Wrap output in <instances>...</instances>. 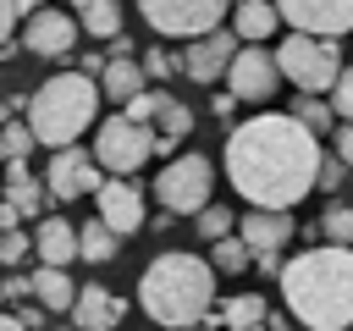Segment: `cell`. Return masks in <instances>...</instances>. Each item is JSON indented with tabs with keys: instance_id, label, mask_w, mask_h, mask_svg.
Wrapping results in <instances>:
<instances>
[{
	"instance_id": "277c9868",
	"label": "cell",
	"mask_w": 353,
	"mask_h": 331,
	"mask_svg": "<svg viewBox=\"0 0 353 331\" xmlns=\"http://www.w3.org/2000/svg\"><path fill=\"white\" fill-rule=\"evenodd\" d=\"M94 116H99V83H94L88 72H55V77H44V83L33 88V99H28V127H33V138L50 143V149L77 143V138L94 127Z\"/></svg>"
},
{
	"instance_id": "9a60e30c",
	"label": "cell",
	"mask_w": 353,
	"mask_h": 331,
	"mask_svg": "<svg viewBox=\"0 0 353 331\" xmlns=\"http://www.w3.org/2000/svg\"><path fill=\"white\" fill-rule=\"evenodd\" d=\"M72 325L77 331H116L121 320H127V303L110 292V287H99V281H88V287H77V298H72Z\"/></svg>"
},
{
	"instance_id": "b9f144b4",
	"label": "cell",
	"mask_w": 353,
	"mask_h": 331,
	"mask_svg": "<svg viewBox=\"0 0 353 331\" xmlns=\"http://www.w3.org/2000/svg\"><path fill=\"white\" fill-rule=\"evenodd\" d=\"M188 331H215V325H204V320H199V325H188Z\"/></svg>"
},
{
	"instance_id": "7402d4cb",
	"label": "cell",
	"mask_w": 353,
	"mask_h": 331,
	"mask_svg": "<svg viewBox=\"0 0 353 331\" xmlns=\"http://www.w3.org/2000/svg\"><path fill=\"white\" fill-rule=\"evenodd\" d=\"M28 281H33V303H44L50 314H66L72 298H77V287H72V276H66L61 265H39Z\"/></svg>"
},
{
	"instance_id": "836d02e7",
	"label": "cell",
	"mask_w": 353,
	"mask_h": 331,
	"mask_svg": "<svg viewBox=\"0 0 353 331\" xmlns=\"http://www.w3.org/2000/svg\"><path fill=\"white\" fill-rule=\"evenodd\" d=\"M138 66H143V77H171V72H182V61H176V55H165L160 44H149Z\"/></svg>"
},
{
	"instance_id": "d6a6232c",
	"label": "cell",
	"mask_w": 353,
	"mask_h": 331,
	"mask_svg": "<svg viewBox=\"0 0 353 331\" xmlns=\"http://www.w3.org/2000/svg\"><path fill=\"white\" fill-rule=\"evenodd\" d=\"M331 110H336V121H353V66L336 72V83H331Z\"/></svg>"
},
{
	"instance_id": "52a82bcc",
	"label": "cell",
	"mask_w": 353,
	"mask_h": 331,
	"mask_svg": "<svg viewBox=\"0 0 353 331\" xmlns=\"http://www.w3.org/2000/svg\"><path fill=\"white\" fill-rule=\"evenodd\" d=\"M149 154H154V127L127 121L121 110H116L110 121H99V132H94V166H99V171H110V177H132Z\"/></svg>"
},
{
	"instance_id": "7c38bea8",
	"label": "cell",
	"mask_w": 353,
	"mask_h": 331,
	"mask_svg": "<svg viewBox=\"0 0 353 331\" xmlns=\"http://www.w3.org/2000/svg\"><path fill=\"white\" fill-rule=\"evenodd\" d=\"M94 204H99V221H105L116 237H132L138 226H149L143 193H138V182H127V177H110V182H99V188H94Z\"/></svg>"
},
{
	"instance_id": "d4e9b609",
	"label": "cell",
	"mask_w": 353,
	"mask_h": 331,
	"mask_svg": "<svg viewBox=\"0 0 353 331\" xmlns=\"http://www.w3.org/2000/svg\"><path fill=\"white\" fill-rule=\"evenodd\" d=\"M210 314H221L226 331H254V325H265V298H259V292H237V298H226V303L210 309Z\"/></svg>"
},
{
	"instance_id": "60d3db41",
	"label": "cell",
	"mask_w": 353,
	"mask_h": 331,
	"mask_svg": "<svg viewBox=\"0 0 353 331\" xmlns=\"http://www.w3.org/2000/svg\"><path fill=\"white\" fill-rule=\"evenodd\" d=\"M39 6H44V0H17V11H39Z\"/></svg>"
},
{
	"instance_id": "f35d334b",
	"label": "cell",
	"mask_w": 353,
	"mask_h": 331,
	"mask_svg": "<svg viewBox=\"0 0 353 331\" xmlns=\"http://www.w3.org/2000/svg\"><path fill=\"white\" fill-rule=\"evenodd\" d=\"M11 28H17V0H0V55L11 44Z\"/></svg>"
},
{
	"instance_id": "9c48e42d",
	"label": "cell",
	"mask_w": 353,
	"mask_h": 331,
	"mask_svg": "<svg viewBox=\"0 0 353 331\" xmlns=\"http://www.w3.org/2000/svg\"><path fill=\"white\" fill-rule=\"evenodd\" d=\"M99 182H105V177H99V166H94V154H88V149L66 143V149H55V154H50V171H44V193H50V199L77 204V199H88Z\"/></svg>"
},
{
	"instance_id": "e0dca14e",
	"label": "cell",
	"mask_w": 353,
	"mask_h": 331,
	"mask_svg": "<svg viewBox=\"0 0 353 331\" xmlns=\"http://www.w3.org/2000/svg\"><path fill=\"white\" fill-rule=\"evenodd\" d=\"M33 254H39V265H72L77 259V226L72 221H39V232H33Z\"/></svg>"
},
{
	"instance_id": "83f0119b",
	"label": "cell",
	"mask_w": 353,
	"mask_h": 331,
	"mask_svg": "<svg viewBox=\"0 0 353 331\" xmlns=\"http://www.w3.org/2000/svg\"><path fill=\"white\" fill-rule=\"evenodd\" d=\"M292 116H298V121H303V127H309V132H314V138H320V132H331V127H336V110H331V105H325V99H320V94H303V99H298V105H292Z\"/></svg>"
},
{
	"instance_id": "2e32d148",
	"label": "cell",
	"mask_w": 353,
	"mask_h": 331,
	"mask_svg": "<svg viewBox=\"0 0 353 331\" xmlns=\"http://www.w3.org/2000/svg\"><path fill=\"white\" fill-rule=\"evenodd\" d=\"M237 237L248 243V254H281L292 237V221H287V210H248L237 221Z\"/></svg>"
},
{
	"instance_id": "44dd1931",
	"label": "cell",
	"mask_w": 353,
	"mask_h": 331,
	"mask_svg": "<svg viewBox=\"0 0 353 331\" xmlns=\"http://www.w3.org/2000/svg\"><path fill=\"white\" fill-rule=\"evenodd\" d=\"M6 199L22 210V221H39V210H44V182L28 177V160H6Z\"/></svg>"
},
{
	"instance_id": "30bf717a",
	"label": "cell",
	"mask_w": 353,
	"mask_h": 331,
	"mask_svg": "<svg viewBox=\"0 0 353 331\" xmlns=\"http://www.w3.org/2000/svg\"><path fill=\"white\" fill-rule=\"evenodd\" d=\"M276 83H281L276 55H270V50H259V44H243V50L232 55V66H226V94H232V99L265 105V99L276 94Z\"/></svg>"
},
{
	"instance_id": "d590c367",
	"label": "cell",
	"mask_w": 353,
	"mask_h": 331,
	"mask_svg": "<svg viewBox=\"0 0 353 331\" xmlns=\"http://www.w3.org/2000/svg\"><path fill=\"white\" fill-rule=\"evenodd\" d=\"M331 143H336V160L353 171V121H336L331 127Z\"/></svg>"
},
{
	"instance_id": "1f68e13d",
	"label": "cell",
	"mask_w": 353,
	"mask_h": 331,
	"mask_svg": "<svg viewBox=\"0 0 353 331\" xmlns=\"http://www.w3.org/2000/svg\"><path fill=\"white\" fill-rule=\"evenodd\" d=\"M33 254V237L22 232V226H11V232H0V265H22Z\"/></svg>"
},
{
	"instance_id": "ab89813d",
	"label": "cell",
	"mask_w": 353,
	"mask_h": 331,
	"mask_svg": "<svg viewBox=\"0 0 353 331\" xmlns=\"http://www.w3.org/2000/svg\"><path fill=\"white\" fill-rule=\"evenodd\" d=\"M0 331H22V320L17 314H0Z\"/></svg>"
},
{
	"instance_id": "4dcf8cb0",
	"label": "cell",
	"mask_w": 353,
	"mask_h": 331,
	"mask_svg": "<svg viewBox=\"0 0 353 331\" xmlns=\"http://www.w3.org/2000/svg\"><path fill=\"white\" fill-rule=\"evenodd\" d=\"M160 99H165V88H138V94H132V99L121 105V116H127V121H143V127H149V121H154V110H160Z\"/></svg>"
},
{
	"instance_id": "f1b7e54d",
	"label": "cell",
	"mask_w": 353,
	"mask_h": 331,
	"mask_svg": "<svg viewBox=\"0 0 353 331\" xmlns=\"http://www.w3.org/2000/svg\"><path fill=\"white\" fill-rule=\"evenodd\" d=\"M320 232H325V243L353 248V210H347V204H331V210L320 215Z\"/></svg>"
},
{
	"instance_id": "3957f363",
	"label": "cell",
	"mask_w": 353,
	"mask_h": 331,
	"mask_svg": "<svg viewBox=\"0 0 353 331\" xmlns=\"http://www.w3.org/2000/svg\"><path fill=\"white\" fill-rule=\"evenodd\" d=\"M138 309L165 331L199 325L215 309V265L204 254H188V248L154 254L138 276Z\"/></svg>"
},
{
	"instance_id": "d6986e66",
	"label": "cell",
	"mask_w": 353,
	"mask_h": 331,
	"mask_svg": "<svg viewBox=\"0 0 353 331\" xmlns=\"http://www.w3.org/2000/svg\"><path fill=\"white\" fill-rule=\"evenodd\" d=\"M94 83H99V94H105V99H116V105H127L138 88H149V77H143V66H138L132 55H110V61L99 66V77H94Z\"/></svg>"
},
{
	"instance_id": "4316f807",
	"label": "cell",
	"mask_w": 353,
	"mask_h": 331,
	"mask_svg": "<svg viewBox=\"0 0 353 331\" xmlns=\"http://www.w3.org/2000/svg\"><path fill=\"white\" fill-rule=\"evenodd\" d=\"M33 127L22 121V116H11V121H0V160H28L33 154Z\"/></svg>"
},
{
	"instance_id": "5bb4252c",
	"label": "cell",
	"mask_w": 353,
	"mask_h": 331,
	"mask_svg": "<svg viewBox=\"0 0 353 331\" xmlns=\"http://www.w3.org/2000/svg\"><path fill=\"white\" fill-rule=\"evenodd\" d=\"M77 17H66V11H55V6H39L33 17H28V28H22V44L33 50V55H44V61H55V55H66V50H77Z\"/></svg>"
},
{
	"instance_id": "ac0fdd59",
	"label": "cell",
	"mask_w": 353,
	"mask_h": 331,
	"mask_svg": "<svg viewBox=\"0 0 353 331\" xmlns=\"http://www.w3.org/2000/svg\"><path fill=\"white\" fill-rule=\"evenodd\" d=\"M276 28H281V11L270 0H232V33L243 44H265Z\"/></svg>"
},
{
	"instance_id": "e575fe53",
	"label": "cell",
	"mask_w": 353,
	"mask_h": 331,
	"mask_svg": "<svg viewBox=\"0 0 353 331\" xmlns=\"http://www.w3.org/2000/svg\"><path fill=\"white\" fill-rule=\"evenodd\" d=\"M336 182H347V166H342L336 154H320V177H314V188H336Z\"/></svg>"
},
{
	"instance_id": "4fadbf2b",
	"label": "cell",
	"mask_w": 353,
	"mask_h": 331,
	"mask_svg": "<svg viewBox=\"0 0 353 331\" xmlns=\"http://www.w3.org/2000/svg\"><path fill=\"white\" fill-rule=\"evenodd\" d=\"M237 33H226V28H210V33H199L188 50H182V72L193 77V83H221L226 77V66H232V55H237Z\"/></svg>"
},
{
	"instance_id": "484cf974",
	"label": "cell",
	"mask_w": 353,
	"mask_h": 331,
	"mask_svg": "<svg viewBox=\"0 0 353 331\" xmlns=\"http://www.w3.org/2000/svg\"><path fill=\"white\" fill-rule=\"evenodd\" d=\"M210 265H215V276H243V270H254V254L237 232H226V237L210 243Z\"/></svg>"
},
{
	"instance_id": "ba28073f",
	"label": "cell",
	"mask_w": 353,
	"mask_h": 331,
	"mask_svg": "<svg viewBox=\"0 0 353 331\" xmlns=\"http://www.w3.org/2000/svg\"><path fill=\"white\" fill-rule=\"evenodd\" d=\"M138 11L165 39H199V33L221 28V17L232 11V0H138Z\"/></svg>"
},
{
	"instance_id": "8fae6325",
	"label": "cell",
	"mask_w": 353,
	"mask_h": 331,
	"mask_svg": "<svg viewBox=\"0 0 353 331\" xmlns=\"http://www.w3.org/2000/svg\"><path fill=\"white\" fill-rule=\"evenodd\" d=\"M292 33H314V39H342L353 33V0H270Z\"/></svg>"
},
{
	"instance_id": "74e56055",
	"label": "cell",
	"mask_w": 353,
	"mask_h": 331,
	"mask_svg": "<svg viewBox=\"0 0 353 331\" xmlns=\"http://www.w3.org/2000/svg\"><path fill=\"white\" fill-rule=\"evenodd\" d=\"M0 298H17V303H22V298H33V281H28V276H6V281H0Z\"/></svg>"
},
{
	"instance_id": "7a4b0ae2",
	"label": "cell",
	"mask_w": 353,
	"mask_h": 331,
	"mask_svg": "<svg viewBox=\"0 0 353 331\" xmlns=\"http://www.w3.org/2000/svg\"><path fill=\"white\" fill-rule=\"evenodd\" d=\"M281 298L309 331H347L353 325V248L320 243L281 265Z\"/></svg>"
},
{
	"instance_id": "8d00e7d4",
	"label": "cell",
	"mask_w": 353,
	"mask_h": 331,
	"mask_svg": "<svg viewBox=\"0 0 353 331\" xmlns=\"http://www.w3.org/2000/svg\"><path fill=\"white\" fill-rule=\"evenodd\" d=\"M17 320H22V331H44L50 325V309L44 303H28V309H17Z\"/></svg>"
},
{
	"instance_id": "f546056e",
	"label": "cell",
	"mask_w": 353,
	"mask_h": 331,
	"mask_svg": "<svg viewBox=\"0 0 353 331\" xmlns=\"http://www.w3.org/2000/svg\"><path fill=\"white\" fill-rule=\"evenodd\" d=\"M232 221H237V215H232L226 204H204L193 226H199V237H204V243H215V237H226V232H232Z\"/></svg>"
},
{
	"instance_id": "603a6c76",
	"label": "cell",
	"mask_w": 353,
	"mask_h": 331,
	"mask_svg": "<svg viewBox=\"0 0 353 331\" xmlns=\"http://www.w3.org/2000/svg\"><path fill=\"white\" fill-rule=\"evenodd\" d=\"M116 254H121V237H116L99 215L77 226V259H88V265H110Z\"/></svg>"
},
{
	"instance_id": "7bdbcfd3",
	"label": "cell",
	"mask_w": 353,
	"mask_h": 331,
	"mask_svg": "<svg viewBox=\"0 0 353 331\" xmlns=\"http://www.w3.org/2000/svg\"><path fill=\"white\" fill-rule=\"evenodd\" d=\"M55 331H61V325H55Z\"/></svg>"
},
{
	"instance_id": "ee69618b",
	"label": "cell",
	"mask_w": 353,
	"mask_h": 331,
	"mask_svg": "<svg viewBox=\"0 0 353 331\" xmlns=\"http://www.w3.org/2000/svg\"><path fill=\"white\" fill-rule=\"evenodd\" d=\"M254 331H259V325H254Z\"/></svg>"
},
{
	"instance_id": "8992f818",
	"label": "cell",
	"mask_w": 353,
	"mask_h": 331,
	"mask_svg": "<svg viewBox=\"0 0 353 331\" xmlns=\"http://www.w3.org/2000/svg\"><path fill=\"white\" fill-rule=\"evenodd\" d=\"M210 188H215V166L204 154H171L154 177V199L165 215H199L210 204Z\"/></svg>"
},
{
	"instance_id": "ffe728a7",
	"label": "cell",
	"mask_w": 353,
	"mask_h": 331,
	"mask_svg": "<svg viewBox=\"0 0 353 331\" xmlns=\"http://www.w3.org/2000/svg\"><path fill=\"white\" fill-rule=\"evenodd\" d=\"M149 127H154V149H160V154H171V149H176V143L193 132V110H188L182 99H171V94H165Z\"/></svg>"
},
{
	"instance_id": "5b68a950",
	"label": "cell",
	"mask_w": 353,
	"mask_h": 331,
	"mask_svg": "<svg viewBox=\"0 0 353 331\" xmlns=\"http://www.w3.org/2000/svg\"><path fill=\"white\" fill-rule=\"evenodd\" d=\"M270 55H276V72L303 94H331V83L342 72V50L314 33H287V44H276Z\"/></svg>"
},
{
	"instance_id": "cb8c5ba5",
	"label": "cell",
	"mask_w": 353,
	"mask_h": 331,
	"mask_svg": "<svg viewBox=\"0 0 353 331\" xmlns=\"http://www.w3.org/2000/svg\"><path fill=\"white\" fill-rule=\"evenodd\" d=\"M77 28L88 39H116L121 33V6L116 0H77Z\"/></svg>"
},
{
	"instance_id": "6da1fadb",
	"label": "cell",
	"mask_w": 353,
	"mask_h": 331,
	"mask_svg": "<svg viewBox=\"0 0 353 331\" xmlns=\"http://www.w3.org/2000/svg\"><path fill=\"white\" fill-rule=\"evenodd\" d=\"M226 182L243 193L254 210H292L314 193L320 177V138L287 116V110H259L226 132Z\"/></svg>"
}]
</instances>
